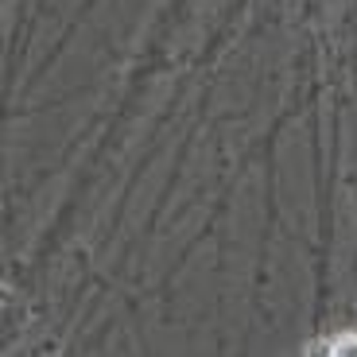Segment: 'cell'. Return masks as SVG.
<instances>
[{"label": "cell", "mask_w": 357, "mask_h": 357, "mask_svg": "<svg viewBox=\"0 0 357 357\" xmlns=\"http://www.w3.org/2000/svg\"><path fill=\"white\" fill-rule=\"evenodd\" d=\"M322 349H326V354H357V338H334Z\"/></svg>", "instance_id": "6da1fadb"}]
</instances>
